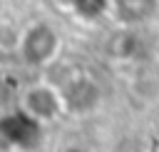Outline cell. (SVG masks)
Returning <instances> with one entry per match:
<instances>
[{"instance_id": "1", "label": "cell", "mask_w": 159, "mask_h": 152, "mask_svg": "<svg viewBox=\"0 0 159 152\" xmlns=\"http://www.w3.org/2000/svg\"><path fill=\"white\" fill-rule=\"evenodd\" d=\"M17 52L22 57L25 65L30 67H40V65H47L57 57L60 52V35L52 25L47 22H32L22 30L20 35V45H17Z\"/></svg>"}, {"instance_id": "2", "label": "cell", "mask_w": 159, "mask_h": 152, "mask_svg": "<svg viewBox=\"0 0 159 152\" xmlns=\"http://www.w3.org/2000/svg\"><path fill=\"white\" fill-rule=\"evenodd\" d=\"M40 122L32 120L27 112H7L0 117V152L12 150H30L40 140Z\"/></svg>"}, {"instance_id": "3", "label": "cell", "mask_w": 159, "mask_h": 152, "mask_svg": "<svg viewBox=\"0 0 159 152\" xmlns=\"http://www.w3.org/2000/svg\"><path fill=\"white\" fill-rule=\"evenodd\" d=\"M22 112H27L32 120H37L40 125L52 122L62 110H65V97L62 90L50 87V85H32L25 90L22 95Z\"/></svg>"}, {"instance_id": "4", "label": "cell", "mask_w": 159, "mask_h": 152, "mask_svg": "<svg viewBox=\"0 0 159 152\" xmlns=\"http://www.w3.org/2000/svg\"><path fill=\"white\" fill-rule=\"evenodd\" d=\"M62 97H65L67 110L87 112L99 102V90L92 80H75V82H70L67 90H62Z\"/></svg>"}, {"instance_id": "5", "label": "cell", "mask_w": 159, "mask_h": 152, "mask_svg": "<svg viewBox=\"0 0 159 152\" xmlns=\"http://www.w3.org/2000/svg\"><path fill=\"white\" fill-rule=\"evenodd\" d=\"M109 2L124 25H139L149 20L159 7V0H109Z\"/></svg>"}, {"instance_id": "6", "label": "cell", "mask_w": 159, "mask_h": 152, "mask_svg": "<svg viewBox=\"0 0 159 152\" xmlns=\"http://www.w3.org/2000/svg\"><path fill=\"white\" fill-rule=\"evenodd\" d=\"M75 2V10H77V15H82V17H87V20H92V17H99L112 2L109 0H72Z\"/></svg>"}]
</instances>
